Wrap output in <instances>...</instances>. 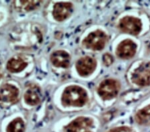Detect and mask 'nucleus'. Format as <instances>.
<instances>
[{
  "label": "nucleus",
  "instance_id": "2",
  "mask_svg": "<svg viewBox=\"0 0 150 132\" xmlns=\"http://www.w3.org/2000/svg\"><path fill=\"white\" fill-rule=\"evenodd\" d=\"M120 89V84L117 81L108 79L100 83L98 89V93L103 100H111L118 94Z\"/></svg>",
  "mask_w": 150,
  "mask_h": 132
},
{
  "label": "nucleus",
  "instance_id": "18",
  "mask_svg": "<svg viewBox=\"0 0 150 132\" xmlns=\"http://www.w3.org/2000/svg\"><path fill=\"white\" fill-rule=\"evenodd\" d=\"M103 61L104 64H105V66H109L112 64V63L113 62V58L112 56H111L110 54H105L103 56Z\"/></svg>",
  "mask_w": 150,
  "mask_h": 132
},
{
  "label": "nucleus",
  "instance_id": "19",
  "mask_svg": "<svg viewBox=\"0 0 150 132\" xmlns=\"http://www.w3.org/2000/svg\"><path fill=\"white\" fill-rule=\"evenodd\" d=\"M1 78V71H0V79Z\"/></svg>",
  "mask_w": 150,
  "mask_h": 132
},
{
  "label": "nucleus",
  "instance_id": "3",
  "mask_svg": "<svg viewBox=\"0 0 150 132\" xmlns=\"http://www.w3.org/2000/svg\"><path fill=\"white\" fill-rule=\"evenodd\" d=\"M107 40L108 37L105 33L102 31L97 30L89 33L83 40V44L87 48L99 51L103 49Z\"/></svg>",
  "mask_w": 150,
  "mask_h": 132
},
{
  "label": "nucleus",
  "instance_id": "9",
  "mask_svg": "<svg viewBox=\"0 0 150 132\" xmlns=\"http://www.w3.org/2000/svg\"><path fill=\"white\" fill-rule=\"evenodd\" d=\"M73 11V5L69 2H59L55 5L53 11V16L57 21L66 20L71 16Z\"/></svg>",
  "mask_w": 150,
  "mask_h": 132
},
{
  "label": "nucleus",
  "instance_id": "17",
  "mask_svg": "<svg viewBox=\"0 0 150 132\" xmlns=\"http://www.w3.org/2000/svg\"><path fill=\"white\" fill-rule=\"evenodd\" d=\"M108 132H134L132 128L129 127L123 126V127H119V128H113Z\"/></svg>",
  "mask_w": 150,
  "mask_h": 132
},
{
  "label": "nucleus",
  "instance_id": "6",
  "mask_svg": "<svg viewBox=\"0 0 150 132\" xmlns=\"http://www.w3.org/2000/svg\"><path fill=\"white\" fill-rule=\"evenodd\" d=\"M142 21L134 17H125L120 20L119 28L123 32L136 35L142 30Z\"/></svg>",
  "mask_w": 150,
  "mask_h": 132
},
{
  "label": "nucleus",
  "instance_id": "14",
  "mask_svg": "<svg viewBox=\"0 0 150 132\" xmlns=\"http://www.w3.org/2000/svg\"><path fill=\"white\" fill-rule=\"evenodd\" d=\"M40 4L39 1H17L13 2V6L19 11H30L38 8Z\"/></svg>",
  "mask_w": 150,
  "mask_h": 132
},
{
  "label": "nucleus",
  "instance_id": "16",
  "mask_svg": "<svg viewBox=\"0 0 150 132\" xmlns=\"http://www.w3.org/2000/svg\"><path fill=\"white\" fill-rule=\"evenodd\" d=\"M25 124L21 117H17L9 123L6 128V132H25Z\"/></svg>",
  "mask_w": 150,
  "mask_h": 132
},
{
  "label": "nucleus",
  "instance_id": "7",
  "mask_svg": "<svg viewBox=\"0 0 150 132\" xmlns=\"http://www.w3.org/2000/svg\"><path fill=\"white\" fill-rule=\"evenodd\" d=\"M97 62L91 57H84L77 61L76 69L81 76H88L93 73L96 68Z\"/></svg>",
  "mask_w": 150,
  "mask_h": 132
},
{
  "label": "nucleus",
  "instance_id": "8",
  "mask_svg": "<svg viewBox=\"0 0 150 132\" xmlns=\"http://www.w3.org/2000/svg\"><path fill=\"white\" fill-rule=\"evenodd\" d=\"M19 90L11 84H5L0 88V102L16 103L19 99Z\"/></svg>",
  "mask_w": 150,
  "mask_h": 132
},
{
  "label": "nucleus",
  "instance_id": "5",
  "mask_svg": "<svg viewBox=\"0 0 150 132\" xmlns=\"http://www.w3.org/2000/svg\"><path fill=\"white\" fill-rule=\"evenodd\" d=\"M132 81L142 87L150 85V62L142 64L135 69L132 76Z\"/></svg>",
  "mask_w": 150,
  "mask_h": 132
},
{
  "label": "nucleus",
  "instance_id": "1",
  "mask_svg": "<svg viewBox=\"0 0 150 132\" xmlns=\"http://www.w3.org/2000/svg\"><path fill=\"white\" fill-rule=\"evenodd\" d=\"M88 97L84 89L77 85L66 88L62 94V102L65 106H83L88 102Z\"/></svg>",
  "mask_w": 150,
  "mask_h": 132
},
{
  "label": "nucleus",
  "instance_id": "4",
  "mask_svg": "<svg viewBox=\"0 0 150 132\" xmlns=\"http://www.w3.org/2000/svg\"><path fill=\"white\" fill-rule=\"evenodd\" d=\"M93 122L89 117H79L65 127L64 132H93Z\"/></svg>",
  "mask_w": 150,
  "mask_h": 132
},
{
  "label": "nucleus",
  "instance_id": "10",
  "mask_svg": "<svg viewBox=\"0 0 150 132\" xmlns=\"http://www.w3.org/2000/svg\"><path fill=\"white\" fill-rule=\"evenodd\" d=\"M136 49L137 45L133 41L125 40L118 45L116 54L122 59H129L135 56Z\"/></svg>",
  "mask_w": 150,
  "mask_h": 132
},
{
  "label": "nucleus",
  "instance_id": "11",
  "mask_svg": "<svg viewBox=\"0 0 150 132\" xmlns=\"http://www.w3.org/2000/svg\"><path fill=\"white\" fill-rule=\"evenodd\" d=\"M50 59L54 66L57 68H67L69 66L71 57L67 52L64 50H58L51 55Z\"/></svg>",
  "mask_w": 150,
  "mask_h": 132
},
{
  "label": "nucleus",
  "instance_id": "12",
  "mask_svg": "<svg viewBox=\"0 0 150 132\" xmlns=\"http://www.w3.org/2000/svg\"><path fill=\"white\" fill-rule=\"evenodd\" d=\"M28 66V63L19 57H12L7 63L6 68L11 73H19Z\"/></svg>",
  "mask_w": 150,
  "mask_h": 132
},
{
  "label": "nucleus",
  "instance_id": "15",
  "mask_svg": "<svg viewBox=\"0 0 150 132\" xmlns=\"http://www.w3.org/2000/svg\"><path fill=\"white\" fill-rule=\"evenodd\" d=\"M135 119L139 125H150V105L139 110L135 115Z\"/></svg>",
  "mask_w": 150,
  "mask_h": 132
},
{
  "label": "nucleus",
  "instance_id": "13",
  "mask_svg": "<svg viewBox=\"0 0 150 132\" xmlns=\"http://www.w3.org/2000/svg\"><path fill=\"white\" fill-rule=\"evenodd\" d=\"M24 100L27 104L33 106L37 105L41 102L40 92L38 91L37 88H30L26 91L24 94Z\"/></svg>",
  "mask_w": 150,
  "mask_h": 132
}]
</instances>
